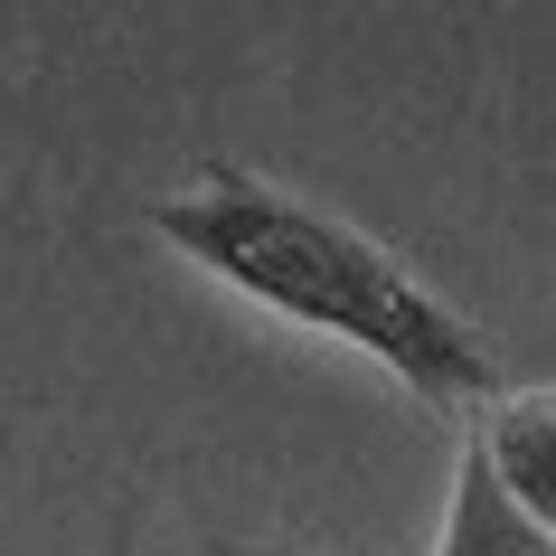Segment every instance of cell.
I'll return each mask as SVG.
<instances>
[{
	"mask_svg": "<svg viewBox=\"0 0 556 556\" xmlns=\"http://www.w3.org/2000/svg\"><path fill=\"white\" fill-rule=\"evenodd\" d=\"M434 556H556V538L509 509V491H500L491 463H481V443H463V471H453V509H443V547Z\"/></svg>",
	"mask_w": 556,
	"mask_h": 556,
	"instance_id": "obj_3",
	"label": "cell"
},
{
	"mask_svg": "<svg viewBox=\"0 0 556 556\" xmlns=\"http://www.w3.org/2000/svg\"><path fill=\"white\" fill-rule=\"evenodd\" d=\"M471 443H481L491 481L509 491V509H519L528 528H547V538H556V387L491 396L481 425H471Z\"/></svg>",
	"mask_w": 556,
	"mask_h": 556,
	"instance_id": "obj_2",
	"label": "cell"
},
{
	"mask_svg": "<svg viewBox=\"0 0 556 556\" xmlns=\"http://www.w3.org/2000/svg\"><path fill=\"white\" fill-rule=\"evenodd\" d=\"M151 236L179 245L199 274L236 283L245 302H264V312L368 350L378 368H396L443 415H471V406H491V396H509L491 340L453 302L425 293L378 236H358L350 217H330V207L293 199L274 179L236 170V161H207L189 189H170V199L151 207Z\"/></svg>",
	"mask_w": 556,
	"mask_h": 556,
	"instance_id": "obj_1",
	"label": "cell"
}]
</instances>
